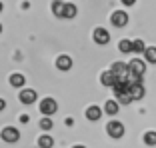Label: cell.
Segmentation results:
<instances>
[{
    "mask_svg": "<svg viewBox=\"0 0 156 148\" xmlns=\"http://www.w3.org/2000/svg\"><path fill=\"white\" fill-rule=\"evenodd\" d=\"M106 132H108V136H112V138H122L124 136V124L118 120H112L106 124Z\"/></svg>",
    "mask_w": 156,
    "mask_h": 148,
    "instance_id": "cell-1",
    "label": "cell"
},
{
    "mask_svg": "<svg viewBox=\"0 0 156 148\" xmlns=\"http://www.w3.org/2000/svg\"><path fill=\"white\" fill-rule=\"evenodd\" d=\"M0 136H2V140H4V142H10V144H12V142H18L20 132L14 128V126H6V128L0 132Z\"/></svg>",
    "mask_w": 156,
    "mask_h": 148,
    "instance_id": "cell-2",
    "label": "cell"
},
{
    "mask_svg": "<svg viewBox=\"0 0 156 148\" xmlns=\"http://www.w3.org/2000/svg\"><path fill=\"white\" fill-rule=\"evenodd\" d=\"M110 22L114 24L116 28H122V26H126V24H128V14L124 12V10H116V12H112Z\"/></svg>",
    "mask_w": 156,
    "mask_h": 148,
    "instance_id": "cell-3",
    "label": "cell"
},
{
    "mask_svg": "<svg viewBox=\"0 0 156 148\" xmlns=\"http://www.w3.org/2000/svg\"><path fill=\"white\" fill-rule=\"evenodd\" d=\"M56 108H58V104H56V100H52V98H44V100L40 102V112L44 116H52L56 112Z\"/></svg>",
    "mask_w": 156,
    "mask_h": 148,
    "instance_id": "cell-4",
    "label": "cell"
},
{
    "mask_svg": "<svg viewBox=\"0 0 156 148\" xmlns=\"http://www.w3.org/2000/svg\"><path fill=\"white\" fill-rule=\"evenodd\" d=\"M128 68L132 74H138V76H142L144 72H146V62L140 60V58H132V60L128 62Z\"/></svg>",
    "mask_w": 156,
    "mask_h": 148,
    "instance_id": "cell-5",
    "label": "cell"
},
{
    "mask_svg": "<svg viewBox=\"0 0 156 148\" xmlns=\"http://www.w3.org/2000/svg\"><path fill=\"white\" fill-rule=\"evenodd\" d=\"M92 36H94V42H96V44H100V46H104V44H108V42H110V34H108V30H106V28H96Z\"/></svg>",
    "mask_w": 156,
    "mask_h": 148,
    "instance_id": "cell-6",
    "label": "cell"
},
{
    "mask_svg": "<svg viewBox=\"0 0 156 148\" xmlns=\"http://www.w3.org/2000/svg\"><path fill=\"white\" fill-rule=\"evenodd\" d=\"M100 82L104 84V86H114V84L118 82V76H116V74L112 72V70H106V72H102Z\"/></svg>",
    "mask_w": 156,
    "mask_h": 148,
    "instance_id": "cell-7",
    "label": "cell"
},
{
    "mask_svg": "<svg viewBox=\"0 0 156 148\" xmlns=\"http://www.w3.org/2000/svg\"><path fill=\"white\" fill-rule=\"evenodd\" d=\"M56 68L58 70H70L72 68V58L66 56V54L58 56V58H56Z\"/></svg>",
    "mask_w": 156,
    "mask_h": 148,
    "instance_id": "cell-8",
    "label": "cell"
},
{
    "mask_svg": "<svg viewBox=\"0 0 156 148\" xmlns=\"http://www.w3.org/2000/svg\"><path fill=\"white\" fill-rule=\"evenodd\" d=\"M130 96H132V100H140V98H144L142 82H140V84H130Z\"/></svg>",
    "mask_w": 156,
    "mask_h": 148,
    "instance_id": "cell-9",
    "label": "cell"
},
{
    "mask_svg": "<svg viewBox=\"0 0 156 148\" xmlns=\"http://www.w3.org/2000/svg\"><path fill=\"white\" fill-rule=\"evenodd\" d=\"M34 100H36V92H34V90L26 88V90L20 92V102H22V104H32Z\"/></svg>",
    "mask_w": 156,
    "mask_h": 148,
    "instance_id": "cell-10",
    "label": "cell"
},
{
    "mask_svg": "<svg viewBox=\"0 0 156 148\" xmlns=\"http://www.w3.org/2000/svg\"><path fill=\"white\" fill-rule=\"evenodd\" d=\"M100 116H102V110L98 106H88V110H86V118L88 120H100Z\"/></svg>",
    "mask_w": 156,
    "mask_h": 148,
    "instance_id": "cell-11",
    "label": "cell"
},
{
    "mask_svg": "<svg viewBox=\"0 0 156 148\" xmlns=\"http://www.w3.org/2000/svg\"><path fill=\"white\" fill-rule=\"evenodd\" d=\"M104 112H106V114H110V116H114L116 112H118V102H116V100H106Z\"/></svg>",
    "mask_w": 156,
    "mask_h": 148,
    "instance_id": "cell-12",
    "label": "cell"
},
{
    "mask_svg": "<svg viewBox=\"0 0 156 148\" xmlns=\"http://www.w3.org/2000/svg\"><path fill=\"white\" fill-rule=\"evenodd\" d=\"M24 82H26V78H24L22 74H12V76H10V84H12L14 88H22Z\"/></svg>",
    "mask_w": 156,
    "mask_h": 148,
    "instance_id": "cell-13",
    "label": "cell"
},
{
    "mask_svg": "<svg viewBox=\"0 0 156 148\" xmlns=\"http://www.w3.org/2000/svg\"><path fill=\"white\" fill-rule=\"evenodd\" d=\"M144 58H146V62H150V64H156V46H150L144 50Z\"/></svg>",
    "mask_w": 156,
    "mask_h": 148,
    "instance_id": "cell-14",
    "label": "cell"
},
{
    "mask_svg": "<svg viewBox=\"0 0 156 148\" xmlns=\"http://www.w3.org/2000/svg\"><path fill=\"white\" fill-rule=\"evenodd\" d=\"M74 16H76V6L74 4H64V14H62V18L72 20Z\"/></svg>",
    "mask_w": 156,
    "mask_h": 148,
    "instance_id": "cell-15",
    "label": "cell"
},
{
    "mask_svg": "<svg viewBox=\"0 0 156 148\" xmlns=\"http://www.w3.org/2000/svg\"><path fill=\"white\" fill-rule=\"evenodd\" d=\"M52 12H54L56 16H60V18H62V14H64V2L54 0V2H52Z\"/></svg>",
    "mask_w": 156,
    "mask_h": 148,
    "instance_id": "cell-16",
    "label": "cell"
},
{
    "mask_svg": "<svg viewBox=\"0 0 156 148\" xmlns=\"http://www.w3.org/2000/svg\"><path fill=\"white\" fill-rule=\"evenodd\" d=\"M144 144L146 146H156V132L154 130H148L146 134H144Z\"/></svg>",
    "mask_w": 156,
    "mask_h": 148,
    "instance_id": "cell-17",
    "label": "cell"
},
{
    "mask_svg": "<svg viewBox=\"0 0 156 148\" xmlns=\"http://www.w3.org/2000/svg\"><path fill=\"white\" fill-rule=\"evenodd\" d=\"M52 144H54V140H52V136H40L38 138V146L40 148H52Z\"/></svg>",
    "mask_w": 156,
    "mask_h": 148,
    "instance_id": "cell-18",
    "label": "cell"
},
{
    "mask_svg": "<svg viewBox=\"0 0 156 148\" xmlns=\"http://www.w3.org/2000/svg\"><path fill=\"white\" fill-rule=\"evenodd\" d=\"M144 50H146V44H144L140 38H138V40H132V52L140 54V52H144Z\"/></svg>",
    "mask_w": 156,
    "mask_h": 148,
    "instance_id": "cell-19",
    "label": "cell"
},
{
    "mask_svg": "<svg viewBox=\"0 0 156 148\" xmlns=\"http://www.w3.org/2000/svg\"><path fill=\"white\" fill-rule=\"evenodd\" d=\"M118 48H120V52L128 54V52H132V42H130V40H120L118 42Z\"/></svg>",
    "mask_w": 156,
    "mask_h": 148,
    "instance_id": "cell-20",
    "label": "cell"
},
{
    "mask_svg": "<svg viewBox=\"0 0 156 148\" xmlns=\"http://www.w3.org/2000/svg\"><path fill=\"white\" fill-rule=\"evenodd\" d=\"M116 100H118L120 104H130V102H132V96H130V90H128V92H124V94H118V96H116Z\"/></svg>",
    "mask_w": 156,
    "mask_h": 148,
    "instance_id": "cell-21",
    "label": "cell"
},
{
    "mask_svg": "<svg viewBox=\"0 0 156 148\" xmlns=\"http://www.w3.org/2000/svg\"><path fill=\"white\" fill-rule=\"evenodd\" d=\"M52 126H54L52 124V118H48V116H44V118L40 120V128L42 130H52Z\"/></svg>",
    "mask_w": 156,
    "mask_h": 148,
    "instance_id": "cell-22",
    "label": "cell"
},
{
    "mask_svg": "<svg viewBox=\"0 0 156 148\" xmlns=\"http://www.w3.org/2000/svg\"><path fill=\"white\" fill-rule=\"evenodd\" d=\"M122 4L124 6H134V4H136V0H122Z\"/></svg>",
    "mask_w": 156,
    "mask_h": 148,
    "instance_id": "cell-23",
    "label": "cell"
},
{
    "mask_svg": "<svg viewBox=\"0 0 156 148\" xmlns=\"http://www.w3.org/2000/svg\"><path fill=\"white\" fill-rule=\"evenodd\" d=\"M4 106H6V102L2 100V98H0V110H4Z\"/></svg>",
    "mask_w": 156,
    "mask_h": 148,
    "instance_id": "cell-24",
    "label": "cell"
},
{
    "mask_svg": "<svg viewBox=\"0 0 156 148\" xmlns=\"http://www.w3.org/2000/svg\"><path fill=\"white\" fill-rule=\"evenodd\" d=\"M74 148H86V146H80V144H78V146H74Z\"/></svg>",
    "mask_w": 156,
    "mask_h": 148,
    "instance_id": "cell-25",
    "label": "cell"
},
{
    "mask_svg": "<svg viewBox=\"0 0 156 148\" xmlns=\"http://www.w3.org/2000/svg\"><path fill=\"white\" fill-rule=\"evenodd\" d=\"M0 12H2V2H0Z\"/></svg>",
    "mask_w": 156,
    "mask_h": 148,
    "instance_id": "cell-26",
    "label": "cell"
},
{
    "mask_svg": "<svg viewBox=\"0 0 156 148\" xmlns=\"http://www.w3.org/2000/svg\"><path fill=\"white\" fill-rule=\"evenodd\" d=\"M0 32H2V24H0Z\"/></svg>",
    "mask_w": 156,
    "mask_h": 148,
    "instance_id": "cell-27",
    "label": "cell"
}]
</instances>
